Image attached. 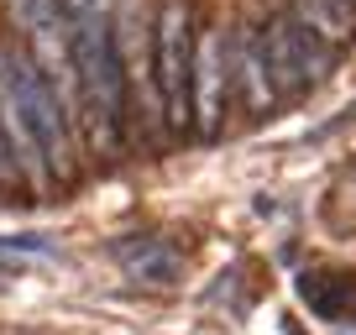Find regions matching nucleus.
I'll return each mask as SVG.
<instances>
[{"label": "nucleus", "mask_w": 356, "mask_h": 335, "mask_svg": "<svg viewBox=\"0 0 356 335\" xmlns=\"http://www.w3.org/2000/svg\"><path fill=\"white\" fill-rule=\"evenodd\" d=\"M16 58V84H22V105H26V121H32L37 142H42V157L53 168V179H68L74 173V157H68V121H63V90L32 63V58L11 53Z\"/></svg>", "instance_id": "4"}, {"label": "nucleus", "mask_w": 356, "mask_h": 335, "mask_svg": "<svg viewBox=\"0 0 356 335\" xmlns=\"http://www.w3.org/2000/svg\"><path fill=\"white\" fill-rule=\"evenodd\" d=\"M236 68H241V95L252 111H267V105H278V84H273V74H267V53H262V32L246 37L241 47H236Z\"/></svg>", "instance_id": "8"}, {"label": "nucleus", "mask_w": 356, "mask_h": 335, "mask_svg": "<svg viewBox=\"0 0 356 335\" xmlns=\"http://www.w3.org/2000/svg\"><path fill=\"white\" fill-rule=\"evenodd\" d=\"M16 173V152H11V136H6V126H0V179H11Z\"/></svg>", "instance_id": "12"}, {"label": "nucleus", "mask_w": 356, "mask_h": 335, "mask_svg": "<svg viewBox=\"0 0 356 335\" xmlns=\"http://www.w3.org/2000/svg\"><path fill=\"white\" fill-rule=\"evenodd\" d=\"M105 6H111V0H63V11L74 16V22L79 16H105Z\"/></svg>", "instance_id": "11"}, {"label": "nucleus", "mask_w": 356, "mask_h": 335, "mask_svg": "<svg viewBox=\"0 0 356 335\" xmlns=\"http://www.w3.org/2000/svg\"><path fill=\"white\" fill-rule=\"evenodd\" d=\"M194 11L189 0H168L163 16H157V95H163V115L168 126L194 121Z\"/></svg>", "instance_id": "2"}, {"label": "nucleus", "mask_w": 356, "mask_h": 335, "mask_svg": "<svg viewBox=\"0 0 356 335\" xmlns=\"http://www.w3.org/2000/svg\"><path fill=\"white\" fill-rule=\"evenodd\" d=\"M0 126L11 136V152H16V168H22L32 183H53V168L42 157V142H37L32 121H26V105H22V84H16V58L0 47Z\"/></svg>", "instance_id": "5"}, {"label": "nucleus", "mask_w": 356, "mask_h": 335, "mask_svg": "<svg viewBox=\"0 0 356 335\" xmlns=\"http://www.w3.org/2000/svg\"><path fill=\"white\" fill-rule=\"evenodd\" d=\"M220 105H225V37L204 32L200 53H194V121L204 136L220 126Z\"/></svg>", "instance_id": "6"}, {"label": "nucleus", "mask_w": 356, "mask_h": 335, "mask_svg": "<svg viewBox=\"0 0 356 335\" xmlns=\"http://www.w3.org/2000/svg\"><path fill=\"white\" fill-rule=\"evenodd\" d=\"M299 293L320 320H346L356 314V278H325V272H304Z\"/></svg>", "instance_id": "9"}, {"label": "nucleus", "mask_w": 356, "mask_h": 335, "mask_svg": "<svg viewBox=\"0 0 356 335\" xmlns=\"http://www.w3.org/2000/svg\"><path fill=\"white\" fill-rule=\"evenodd\" d=\"M115 262H121L136 283H157V288L178 283V272H184L178 246L163 241V236H131V241H121L115 246Z\"/></svg>", "instance_id": "7"}, {"label": "nucleus", "mask_w": 356, "mask_h": 335, "mask_svg": "<svg viewBox=\"0 0 356 335\" xmlns=\"http://www.w3.org/2000/svg\"><path fill=\"white\" fill-rule=\"evenodd\" d=\"M299 16L325 37V42H351L356 37V6L351 0H304Z\"/></svg>", "instance_id": "10"}, {"label": "nucleus", "mask_w": 356, "mask_h": 335, "mask_svg": "<svg viewBox=\"0 0 356 335\" xmlns=\"http://www.w3.org/2000/svg\"><path fill=\"white\" fill-rule=\"evenodd\" d=\"M262 53H267V74H273L283 100L314 90L330 74V42L304 16H273L262 32Z\"/></svg>", "instance_id": "3"}, {"label": "nucleus", "mask_w": 356, "mask_h": 335, "mask_svg": "<svg viewBox=\"0 0 356 335\" xmlns=\"http://www.w3.org/2000/svg\"><path fill=\"white\" fill-rule=\"evenodd\" d=\"M68 37H74L79 100L89 115V136H95V147L115 152L126 136V74L121 53H115V32L105 26V16H79Z\"/></svg>", "instance_id": "1"}]
</instances>
